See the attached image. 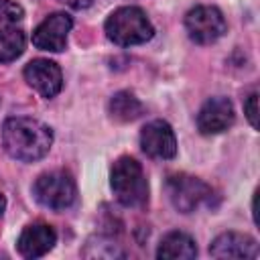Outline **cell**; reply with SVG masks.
I'll return each instance as SVG.
<instances>
[{
    "mask_svg": "<svg viewBox=\"0 0 260 260\" xmlns=\"http://www.w3.org/2000/svg\"><path fill=\"white\" fill-rule=\"evenodd\" d=\"M4 150L22 162L43 158L53 144V130L35 118H8L2 126Z\"/></svg>",
    "mask_w": 260,
    "mask_h": 260,
    "instance_id": "6da1fadb",
    "label": "cell"
},
{
    "mask_svg": "<svg viewBox=\"0 0 260 260\" xmlns=\"http://www.w3.org/2000/svg\"><path fill=\"white\" fill-rule=\"evenodd\" d=\"M106 35L120 47H132L146 43L152 35V22L138 6H120L106 20Z\"/></svg>",
    "mask_w": 260,
    "mask_h": 260,
    "instance_id": "7a4b0ae2",
    "label": "cell"
},
{
    "mask_svg": "<svg viewBox=\"0 0 260 260\" xmlns=\"http://www.w3.org/2000/svg\"><path fill=\"white\" fill-rule=\"evenodd\" d=\"M110 185L124 207H142L148 201V181L142 165L132 156H122L114 162Z\"/></svg>",
    "mask_w": 260,
    "mask_h": 260,
    "instance_id": "3957f363",
    "label": "cell"
},
{
    "mask_svg": "<svg viewBox=\"0 0 260 260\" xmlns=\"http://www.w3.org/2000/svg\"><path fill=\"white\" fill-rule=\"evenodd\" d=\"M35 199L53 211H63L75 203L77 187L69 173L65 171H49L37 177L32 185Z\"/></svg>",
    "mask_w": 260,
    "mask_h": 260,
    "instance_id": "277c9868",
    "label": "cell"
},
{
    "mask_svg": "<svg viewBox=\"0 0 260 260\" xmlns=\"http://www.w3.org/2000/svg\"><path fill=\"white\" fill-rule=\"evenodd\" d=\"M167 191H169L171 203L181 213H191L197 207L207 205L213 195V191L207 183H203L197 177L185 175V173L171 175L167 181Z\"/></svg>",
    "mask_w": 260,
    "mask_h": 260,
    "instance_id": "5b68a950",
    "label": "cell"
},
{
    "mask_svg": "<svg viewBox=\"0 0 260 260\" xmlns=\"http://www.w3.org/2000/svg\"><path fill=\"white\" fill-rule=\"evenodd\" d=\"M185 28L191 41L199 45H211L225 32V18L215 6H195L185 16Z\"/></svg>",
    "mask_w": 260,
    "mask_h": 260,
    "instance_id": "8992f818",
    "label": "cell"
},
{
    "mask_svg": "<svg viewBox=\"0 0 260 260\" xmlns=\"http://www.w3.org/2000/svg\"><path fill=\"white\" fill-rule=\"evenodd\" d=\"M73 26V20L65 12L49 14L32 32V45L41 51L59 53L67 45V35Z\"/></svg>",
    "mask_w": 260,
    "mask_h": 260,
    "instance_id": "52a82bcc",
    "label": "cell"
},
{
    "mask_svg": "<svg viewBox=\"0 0 260 260\" xmlns=\"http://www.w3.org/2000/svg\"><path fill=\"white\" fill-rule=\"evenodd\" d=\"M140 146L150 158H173L177 154V138L169 122L152 120L140 130Z\"/></svg>",
    "mask_w": 260,
    "mask_h": 260,
    "instance_id": "ba28073f",
    "label": "cell"
},
{
    "mask_svg": "<svg viewBox=\"0 0 260 260\" xmlns=\"http://www.w3.org/2000/svg\"><path fill=\"white\" fill-rule=\"evenodd\" d=\"M24 79L43 98H55L63 87L61 67L49 59H32L24 67Z\"/></svg>",
    "mask_w": 260,
    "mask_h": 260,
    "instance_id": "9c48e42d",
    "label": "cell"
},
{
    "mask_svg": "<svg viewBox=\"0 0 260 260\" xmlns=\"http://www.w3.org/2000/svg\"><path fill=\"white\" fill-rule=\"evenodd\" d=\"M236 120L234 106L228 98H211L207 100L197 114V128L201 134H219L225 132Z\"/></svg>",
    "mask_w": 260,
    "mask_h": 260,
    "instance_id": "30bf717a",
    "label": "cell"
},
{
    "mask_svg": "<svg viewBox=\"0 0 260 260\" xmlns=\"http://www.w3.org/2000/svg\"><path fill=\"white\" fill-rule=\"evenodd\" d=\"M209 254L213 258H258L260 250L252 236L240 232H225L211 242Z\"/></svg>",
    "mask_w": 260,
    "mask_h": 260,
    "instance_id": "8fae6325",
    "label": "cell"
},
{
    "mask_svg": "<svg viewBox=\"0 0 260 260\" xmlns=\"http://www.w3.org/2000/svg\"><path fill=\"white\" fill-rule=\"evenodd\" d=\"M57 242V234L51 225L47 223H32L22 230L18 236V252L24 258H41L45 256Z\"/></svg>",
    "mask_w": 260,
    "mask_h": 260,
    "instance_id": "7c38bea8",
    "label": "cell"
},
{
    "mask_svg": "<svg viewBox=\"0 0 260 260\" xmlns=\"http://www.w3.org/2000/svg\"><path fill=\"white\" fill-rule=\"evenodd\" d=\"M156 256L165 258V260H189V258L197 256V246H195V240L189 234L171 232L160 240Z\"/></svg>",
    "mask_w": 260,
    "mask_h": 260,
    "instance_id": "4fadbf2b",
    "label": "cell"
},
{
    "mask_svg": "<svg viewBox=\"0 0 260 260\" xmlns=\"http://www.w3.org/2000/svg\"><path fill=\"white\" fill-rule=\"evenodd\" d=\"M108 112L118 122H132L138 116H142L144 106L140 104V100L134 93H130V91H118V93L112 95L110 106H108Z\"/></svg>",
    "mask_w": 260,
    "mask_h": 260,
    "instance_id": "5bb4252c",
    "label": "cell"
},
{
    "mask_svg": "<svg viewBox=\"0 0 260 260\" xmlns=\"http://www.w3.org/2000/svg\"><path fill=\"white\" fill-rule=\"evenodd\" d=\"M26 45L24 32L18 28H0V61L8 63L22 55Z\"/></svg>",
    "mask_w": 260,
    "mask_h": 260,
    "instance_id": "9a60e30c",
    "label": "cell"
},
{
    "mask_svg": "<svg viewBox=\"0 0 260 260\" xmlns=\"http://www.w3.org/2000/svg\"><path fill=\"white\" fill-rule=\"evenodd\" d=\"M83 256L85 258H118V256H124V252L120 250L118 244H112L110 240H98V244L89 242L83 250Z\"/></svg>",
    "mask_w": 260,
    "mask_h": 260,
    "instance_id": "2e32d148",
    "label": "cell"
},
{
    "mask_svg": "<svg viewBox=\"0 0 260 260\" xmlns=\"http://www.w3.org/2000/svg\"><path fill=\"white\" fill-rule=\"evenodd\" d=\"M24 16V10L14 0H0V24L18 22Z\"/></svg>",
    "mask_w": 260,
    "mask_h": 260,
    "instance_id": "e0dca14e",
    "label": "cell"
},
{
    "mask_svg": "<svg viewBox=\"0 0 260 260\" xmlns=\"http://www.w3.org/2000/svg\"><path fill=\"white\" fill-rule=\"evenodd\" d=\"M256 104H258V93L254 91V93H250L248 95V100H246V104H244V112H246V118L250 120V124L256 128L258 126V120H256V114H258V110H256Z\"/></svg>",
    "mask_w": 260,
    "mask_h": 260,
    "instance_id": "ac0fdd59",
    "label": "cell"
},
{
    "mask_svg": "<svg viewBox=\"0 0 260 260\" xmlns=\"http://www.w3.org/2000/svg\"><path fill=\"white\" fill-rule=\"evenodd\" d=\"M59 2H63L71 8H75V10H83V8H89L93 4V0H59Z\"/></svg>",
    "mask_w": 260,
    "mask_h": 260,
    "instance_id": "d6986e66",
    "label": "cell"
},
{
    "mask_svg": "<svg viewBox=\"0 0 260 260\" xmlns=\"http://www.w3.org/2000/svg\"><path fill=\"white\" fill-rule=\"evenodd\" d=\"M4 209H6V199H4V195L0 193V215L4 213Z\"/></svg>",
    "mask_w": 260,
    "mask_h": 260,
    "instance_id": "ffe728a7",
    "label": "cell"
}]
</instances>
